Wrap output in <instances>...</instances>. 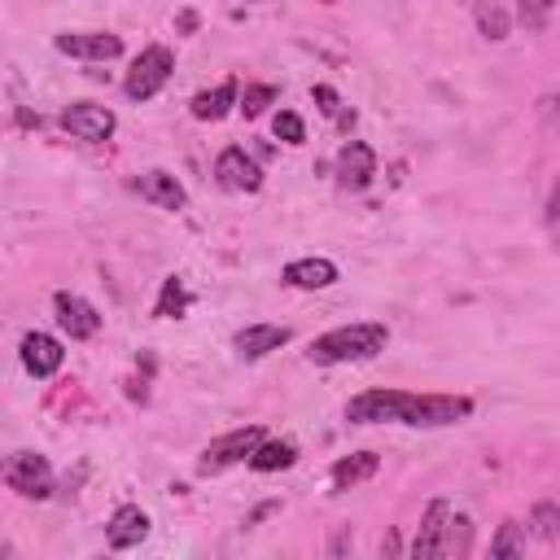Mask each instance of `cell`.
<instances>
[{
  "label": "cell",
  "mask_w": 560,
  "mask_h": 560,
  "mask_svg": "<svg viewBox=\"0 0 560 560\" xmlns=\"http://www.w3.org/2000/svg\"><path fill=\"white\" fill-rule=\"evenodd\" d=\"M389 346V328L385 324H341V328H328L324 337L311 341V363H359V359H372Z\"/></svg>",
  "instance_id": "cell-2"
},
{
  "label": "cell",
  "mask_w": 560,
  "mask_h": 560,
  "mask_svg": "<svg viewBox=\"0 0 560 560\" xmlns=\"http://www.w3.org/2000/svg\"><path fill=\"white\" fill-rule=\"evenodd\" d=\"M131 188H136L144 201H153L158 210H184V201H188L184 184H179L171 171H144V175L131 179Z\"/></svg>",
  "instance_id": "cell-11"
},
{
  "label": "cell",
  "mask_w": 560,
  "mask_h": 560,
  "mask_svg": "<svg viewBox=\"0 0 560 560\" xmlns=\"http://www.w3.org/2000/svg\"><path fill=\"white\" fill-rule=\"evenodd\" d=\"M534 529H538L542 538H556V529H560V512H556V503H538V508H534Z\"/></svg>",
  "instance_id": "cell-26"
},
{
  "label": "cell",
  "mask_w": 560,
  "mask_h": 560,
  "mask_svg": "<svg viewBox=\"0 0 560 560\" xmlns=\"http://www.w3.org/2000/svg\"><path fill=\"white\" fill-rule=\"evenodd\" d=\"M52 311H57V324H61V332L70 337V341H83V337H96V328H101V315H96V306L92 302H83L79 293H57L52 298Z\"/></svg>",
  "instance_id": "cell-8"
},
{
  "label": "cell",
  "mask_w": 560,
  "mask_h": 560,
  "mask_svg": "<svg viewBox=\"0 0 560 560\" xmlns=\"http://www.w3.org/2000/svg\"><path fill=\"white\" fill-rule=\"evenodd\" d=\"M293 459H298V446H293V442H280V438L267 442V438H262V442L249 451L245 464H249L254 472H276V468H289Z\"/></svg>",
  "instance_id": "cell-18"
},
{
  "label": "cell",
  "mask_w": 560,
  "mask_h": 560,
  "mask_svg": "<svg viewBox=\"0 0 560 560\" xmlns=\"http://www.w3.org/2000/svg\"><path fill=\"white\" fill-rule=\"evenodd\" d=\"M490 556H525V538H521V525L516 521H508L503 529H499V538L490 542Z\"/></svg>",
  "instance_id": "cell-22"
},
{
  "label": "cell",
  "mask_w": 560,
  "mask_h": 560,
  "mask_svg": "<svg viewBox=\"0 0 560 560\" xmlns=\"http://www.w3.org/2000/svg\"><path fill=\"white\" fill-rule=\"evenodd\" d=\"M262 442V429L258 424H245V429H232V433H223V438H214L206 451H201V459H197V472H223V468H232V464H241V459H249V451Z\"/></svg>",
  "instance_id": "cell-5"
},
{
  "label": "cell",
  "mask_w": 560,
  "mask_h": 560,
  "mask_svg": "<svg viewBox=\"0 0 560 560\" xmlns=\"http://www.w3.org/2000/svg\"><path fill=\"white\" fill-rule=\"evenodd\" d=\"M289 337H293V332H289L284 324H245V328L232 337V346H236L241 359H262V354L280 350Z\"/></svg>",
  "instance_id": "cell-13"
},
{
  "label": "cell",
  "mask_w": 560,
  "mask_h": 560,
  "mask_svg": "<svg viewBox=\"0 0 560 560\" xmlns=\"http://www.w3.org/2000/svg\"><path fill=\"white\" fill-rule=\"evenodd\" d=\"M477 26L486 39H503L508 35V13L499 9V0H477Z\"/></svg>",
  "instance_id": "cell-21"
},
{
  "label": "cell",
  "mask_w": 560,
  "mask_h": 560,
  "mask_svg": "<svg viewBox=\"0 0 560 560\" xmlns=\"http://www.w3.org/2000/svg\"><path fill=\"white\" fill-rule=\"evenodd\" d=\"M171 70H175L171 48H166V44H149V48L131 61V70H127V79H122V92H127L131 101H149V96L162 92V83L171 79Z\"/></svg>",
  "instance_id": "cell-3"
},
{
  "label": "cell",
  "mask_w": 560,
  "mask_h": 560,
  "mask_svg": "<svg viewBox=\"0 0 560 560\" xmlns=\"http://www.w3.org/2000/svg\"><path fill=\"white\" fill-rule=\"evenodd\" d=\"M232 105H236V83H232V79H223L219 88H210V92H197V96H192V118H201V122H219Z\"/></svg>",
  "instance_id": "cell-17"
},
{
  "label": "cell",
  "mask_w": 560,
  "mask_h": 560,
  "mask_svg": "<svg viewBox=\"0 0 560 560\" xmlns=\"http://www.w3.org/2000/svg\"><path fill=\"white\" fill-rule=\"evenodd\" d=\"M52 44H57V52L83 57V61H109V57L122 52V39L109 35V31H61Z\"/></svg>",
  "instance_id": "cell-7"
},
{
  "label": "cell",
  "mask_w": 560,
  "mask_h": 560,
  "mask_svg": "<svg viewBox=\"0 0 560 560\" xmlns=\"http://www.w3.org/2000/svg\"><path fill=\"white\" fill-rule=\"evenodd\" d=\"M184 311H188V289H184L179 276H166L162 298H158V315H162V319H175V315H184Z\"/></svg>",
  "instance_id": "cell-20"
},
{
  "label": "cell",
  "mask_w": 560,
  "mask_h": 560,
  "mask_svg": "<svg viewBox=\"0 0 560 560\" xmlns=\"http://www.w3.org/2000/svg\"><path fill=\"white\" fill-rule=\"evenodd\" d=\"M332 280H337V262L328 258H293L284 267V284L293 289H328Z\"/></svg>",
  "instance_id": "cell-15"
},
{
  "label": "cell",
  "mask_w": 560,
  "mask_h": 560,
  "mask_svg": "<svg viewBox=\"0 0 560 560\" xmlns=\"http://www.w3.org/2000/svg\"><path fill=\"white\" fill-rule=\"evenodd\" d=\"M446 516H451V508H446L442 499H433L429 512H424V525H420V534H416V542H411V556H416V560L442 556V529H446Z\"/></svg>",
  "instance_id": "cell-16"
},
{
  "label": "cell",
  "mask_w": 560,
  "mask_h": 560,
  "mask_svg": "<svg viewBox=\"0 0 560 560\" xmlns=\"http://www.w3.org/2000/svg\"><path fill=\"white\" fill-rule=\"evenodd\" d=\"M61 127H66L74 140L101 144V140H109V136H114L118 118H114V109H105V105H92V101H74V105H66V109H61Z\"/></svg>",
  "instance_id": "cell-6"
},
{
  "label": "cell",
  "mask_w": 560,
  "mask_h": 560,
  "mask_svg": "<svg viewBox=\"0 0 560 560\" xmlns=\"http://www.w3.org/2000/svg\"><path fill=\"white\" fill-rule=\"evenodd\" d=\"M276 136H280L284 144H302V140H306V127H302V118H298V114L280 109V114H276Z\"/></svg>",
  "instance_id": "cell-25"
},
{
  "label": "cell",
  "mask_w": 560,
  "mask_h": 560,
  "mask_svg": "<svg viewBox=\"0 0 560 560\" xmlns=\"http://www.w3.org/2000/svg\"><path fill=\"white\" fill-rule=\"evenodd\" d=\"M105 538H109L114 551H127V547L144 542V538H149V512H140L136 503L118 508V512L109 516V525H105Z\"/></svg>",
  "instance_id": "cell-14"
},
{
  "label": "cell",
  "mask_w": 560,
  "mask_h": 560,
  "mask_svg": "<svg viewBox=\"0 0 560 560\" xmlns=\"http://www.w3.org/2000/svg\"><path fill=\"white\" fill-rule=\"evenodd\" d=\"M4 481L22 499H48L52 494V468H48V459L39 451H13L4 459Z\"/></svg>",
  "instance_id": "cell-4"
},
{
  "label": "cell",
  "mask_w": 560,
  "mask_h": 560,
  "mask_svg": "<svg viewBox=\"0 0 560 560\" xmlns=\"http://www.w3.org/2000/svg\"><path fill=\"white\" fill-rule=\"evenodd\" d=\"M18 354H22V368H26L31 376H52V372L61 368V359H66L61 341L48 337V332H26L22 346H18Z\"/></svg>",
  "instance_id": "cell-12"
},
{
  "label": "cell",
  "mask_w": 560,
  "mask_h": 560,
  "mask_svg": "<svg viewBox=\"0 0 560 560\" xmlns=\"http://www.w3.org/2000/svg\"><path fill=\"white\" fill-rule=\"evenodd\" d=\"M472 416V398L464 394H411V389H368L346 402L350 424H416V429H442Z\"/></svg>",
  "instance_id": "cell-1"
},
{
  "label": "cell",
  "mask_w": 560,
  "mask_h": 560,
  "mask_svg": "<svg viewBox=\"0 0 560 560\" xmlns=\"http://www.w3.org/2000/svg\"><path fill=\"white\" fill-rule=\"evenodd\" d=\"M0 556H9V542H4V538H0Z\"/></svg>",
  "instance_id": "cell-28"
},
{
  "label": "cell",
  "mask_w": 560,
  "mask_h": 560,
  "mask_svg": "<svg viewBox=\"0 0 560 560\" xmlns=\"http://www.w3.org/2000/svg\"><path fill=\"white\" fill-rule=\"evenodd\" d=\"M551 9H556V0H516V13L529 31H542L551 22Z\"/></svg>",
  "instance_id": "cell-23"
},
{
  "label": "cell",
  "mask_w": 560,
  "mask_h": 560,
  "mask_svg": "<svg viewBox=\"0 0 560 560\" xmlns=\"http://www.w3.org/2000/svg\"><path fill=\"white\" fill-rule=\"evenodd\" d=\"M267 101H276V88H271V83H249V88H245V96H241V109L254 118V114H262V105H267Z\"/></svg>",
  "instance_id": "cell-24"
},
{
  "label": "cell",
  "mask_w": 560,
  "mask_h": 560,
  "mask_svg": "<svg viewBox=\"0 0 560 560\" xmlns=\"http://www.w3.org/2000/svg\"><path fill=\"white\" fill-rule=\"evenodd\" d=\"M315 101H324V105H319L324 114H337V96H332V88H315Z\"/></svg>",
  "instance_id": "cell-27"
},
{
  "label": "cell",
  "mask_w": 560,
  "mask_h": 560,
  "mask_svg": "<svg viewBox=\"0 0 560 560\" xmlns=\"http://www.w3.org/2000/svg\"><path fill=\"white\" fill-rule=\"evenodd\" d=\"M381 468V459L372 455V451H359V455H346V459H337L332 464V490H350V486H359V481H368L372 472Z\"/></svg>",
  "instance_id": "cell-19"
},
{
  "label": "cell",
  "mask_w": 560,
  "mask_h": 560,
  "mask_svg": "<svg viewBox=\"0 0 560 560\" xmlns=\"http://www.w3.org/2000/svg\"><path fill=\"white\" fill-rule=\"evenodd\" d=\"M372 175H376V153L363 140H346L337 153V184L350 192H363L372 184Z\"/></svg>",
  "instance_id": "cell-9"
},
{
  "label": "cell",
  "mask_w": 560,
  "mask_h": 560,
  "mask_svg": "<svg viewBox=\"0 0 560 560\" xmlns=\"http://www.w3.org/2000/svg\"><path fill=\"white\" fill-rule=\"evenodd\" d=\"M214 175H219V184L223 188H232V192H254L258 184H262V171H258V162L245 153V149H223L219 153V162H214Z\"/></svg>",
  "instance_id": "cell-10"
}]
</instances>
